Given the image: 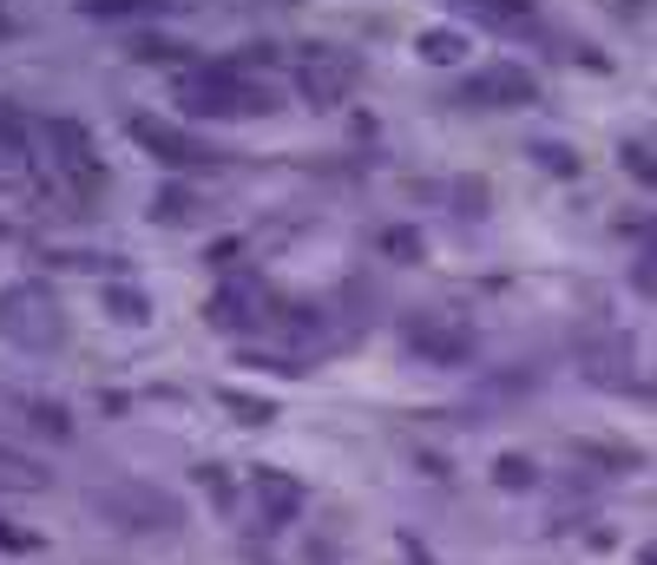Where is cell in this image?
Returning <instances> with one entry per match:
<instances>
[{
    "label": "cell",
    "instance_id": "cell-1",
    "mask_svg": "<svg viewBox=\"0 0 657 565\" xmlns=\"http://www.w3.org/2000/svg\"><path fill=\"white\" fill-rule=\"evenodd\" d=\"M349 86H355V59H349V53H316V59H303V92H309L316 105H336Z\"/></svg>",
    "mask_w": 657,
    "mask_h": 565
},
{
    "label": "cell",
    "instance_id": "cell-2",
    "mask_svg": "<svg viewBox=\"0 0 657 565\" xmlns=\"http://www.w3.org/2000/svg\"><path fill=\"white\" fill-rule=\"evenodd\" d=\"M132 132L158 151V158H171V165H197L204 151H191V138H178V132H165V125H151V118H132Z\"/></svg>",
    "mask_w": 657,
    "mask_h": 565
},
{
    "label": "cell",
    "instance_id": "cell-3",
    "mask_svg": "<svg viewBox=\"0 0 657 565\" xmlns=\"http://www.w3.org/2000/svg\"><path fill=\"white\" fill-rule=\"evenodd\" d=\"M474 92H487V99H533V79L520 66H494V72L474 79Z\"/></svg>",
    "mask_w": 657,
    "mask_h": 565
},
{
    "label": "cell",
    "instance_id": "cell-4",
    "mask_svg": "<svg viewBox=\"0 0 657 565\" xmlns=\"http://www.w3.org/2000/svg\"><path fill=\"white\" fill-rule=\"evenodd\" d=\"M461 7H474L480 20H520L526 13V0H461Z\"/></svg>",
    "mask_w": 657,
    "mask_h": 565
},
{
    "label": "cell",
    "instance_id": "cell-5",
    "mask_svg": "<svg viewBox=\"0 0 657 565\" xmlns=\"http://www.w3.org/2000/svg\"><path fill=\"white\" fill-rule=\"evenodd\" d=\"M421 53H428V59H454L461 46H454V33H428V46H421Z\"/></svg>",
    "mask_w": 657,
    "mask_h": 565
},
{
    "label": "cell",
    "instance_id": "cell-6",
    "mask_svg": "<svg viewBox=\"0 0 657 565\" xmlns=\"http://www.w3.org/2000/svg\"><path fill=\"white\" fill-rule=\"evenodd\" d=\"M132 7H151V0H86V13H132Z\"/></svg>",
    "mask_w": 657,
    "mask_h": 565
},
{
    "label": "cell",
    "instance_id": "cell-7",
    "mask_svg": "<svg viewBox=\"0 0 657 565\" xmlns=\"http://www.w3.org/2000/svg\"><path fill=\"white\" fill-rule=\"evenodd\" d=\"M652 565H657V553H652Z\"/></svg>",
    "mask_w": 657,
    "mask_h": 565
}]
</instances>
